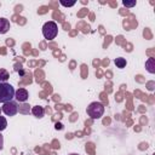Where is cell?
Segmentation results:
<instances>
[{
    "label": "cell",
    "mask_w": 155,
    "mask_h": 155,
    "mask_svg": "<svg viewBox=\"0 0 155 155\" xmlns=\"http://www.w3.org/2000/svg\"><path fill=\"white\" fill-rule=\"evenodd\" d=\"M56 128H57V130H61V128H62V125H61V124H57V125H56Z\"/></svg>",
    "instance_id": "9a60e30c"
},
{
    "label": "cell",
    "mask_w": 155,
    "mask_h": 155,
    "mask_svg": "<svg viewBox=\"0 0 155 155\" xmlns=\"http://www.w3.org/2000/svg\"><path fill=\"white\" fill-rule=\"evenodd\" d=\"M114 63H115L116 68H120V69L125 68V67H126V64H127L126 59H125V58H122V57H117V58H115Z\"/></svg>",
    "instance_id": "9c48e42d"
},
{
    "label": "cell",
    "mask_w": 155,
    "mask_h": 155,
    "mask_svg": "<svg viewBox=\"0 0 155 155\" xmlns=\"http://www.w3.org/2000/svg\"><path fill=\"white\" fill-rule=\"evenodd\" d=\"M6 126H7V120H6V117H5V116H0V132L4 131V130L6 128Z\"/></svg>",
    "instance_id": "8fae6325"
},
{
    "label": "cell",
    "mask_w": 155,
    "mask_h": 155,
    "mask_svg": "<svg viewBox=\"0 0 155 155\" xmlns=\"http://www.w3.org/2000/svg\"><path fill=\"white\" fill-rule=\"evenodd\" d=\"M145 69L150 73V74H154L155 73V58L150 57L145 61Z\"/></svg>",
    "instance_id": "52a82bcc"
},
{
    "label": "cell",
    "mask_w": 155,
    "mask_h": 155,
    "mask_svg": "<svg viewBox=\"0 0 155 155\" xmlns=\"http://www.w3.org/2000/svg\"><path fill=\"white\" fill-rule=\"evenodd\" d=\"M15 88L7 82H0V103H6L15 98Z\"/></svg>",
    "instance_id": "6da1fadb"
},
{
    "label": "cell",
    "mask_w": 155,
    "mask_h": 155,
    "mask_svg": "<svg viewBox=\"0 0 155 155\" xmlns=\"http://www.w3.org/2000/svg\"><path fill=\"white\" fill-rule=\"evenodd\" d=\"M8 78H10V75H8L7 70H5V69H0V82H6Z\"/></svg>",
    "instance_id": "30bf717a"
},
{
    "label": "cell",
    "mask_w": 155,
    "mask_h": 155,
    "mask_svg": "<svg viewBox=\"0 0 155 155\" xmlns=\"http://www.w3.org/2000/svg\"><path fill=\"white\" fill-rule=\"evenodd\" d=\"M57 34H58V25H57L56 22L48 21V22H46L44 24V27H42V35H44L45 39L53 40V39H56Z\"/></svg>",
    "instance_id": "3957f363"
},
{
    "label": "cell",
    "mask_w": 155,
    "mask_h": 155,
    "mask_svg": "<svg viewBox=\"0 0 155 155\" xmlns=\"http://www.w3.org/2000/svg\"><path fill=\"white\" fill-rule=\"evenodd\" d=\"M59 4H61V5H63V6H65V7H70V6L75 5V1H71V2H64V1H59Z\"/></svg>",
    "instance_id": "4fadbf2b"
},
{
    "label": "cell",
    "mask_w": 155,
    "mask_h": 155,
    "mask_svg": "<svg viewBox=\"0 0 155 155\" xmlns=\"http://www.w3.org/2000/svg\"><path fill=\"white\" fill-rule=\"evenodd\" d=\"M88 116L93 120H97V119H101L104 114V105L101 103V102H92L90 103V105L87 107L86 109Z\"/></svg>",
    "instance_id": "7a4b0ae2"
},
{
    "label": "cell",
    "mask_w": 155,
    "mask_h": 155,
    "mask_svg": "<svg viewBox=\"0 0 155 155\" xmlns=\"http://www.w3.org/2000/svg\"><path fill=\"white\" fill-rule=\"evenodd\" d=\"M31 113H33V115H34L35 117L41 119V117H44V115H45V109H44L42 107H40V105H35V107L31 108Z\"/></svg>",
    "instance_id": "ba28073f"
},
{
    "label": "cell",
    "mask_w": 155,
    "mask_h": 155,
    "mask_svg": "<svg viewBox=\"0 0 155 155\" xmlns=\"http://www.w3.org/2000/svg\"><path fill=\"white\" fill-rule=\"evenodd\" d=\"M2 148H4V137L0 133V150H2Z\"/></svg>",
    "instance_id": "5bb4252c"
},
{
    "label": "cell",
    "mask_w": 155,
    "mask_h": 155,
    "mask_svg": "<svg viewBox=\"0 0 155 155\" xmlns=\"http://www.w3.org/2000/svg\"><path fill=\"white\" fill-rule=\"evenodd\" d=\"M1 110H2V113H4L6 116H15V115L18 113V104H17V102H15V101L6 102V103L2 104Z\"/></svg>",
    "instance_id": "277c9868"
},
{
    "label": "cell",
    "mask_w": 155,
    "mask_h": 155,
    "mask_svg": "<svg viewBox=\"0 0 155 155\" xmlns=\"http://www.w3.org/2000/svg\"><path fill=\"white\" fill-rule=\"evenodd\" d=\"M15 98L17 102L19 103H25L27 99L29 98V93L25 88H18L16 92H15Z\"/></svg>",
    "instance_id": "5b68a950"
},
{
    "label": "cell",
    "mask_w": 155,
    "mask_h": 155,
    "mask_svg": "<svg viewBox=\"0 0 155 155\" xmlns=\"http://www.w3.org/2000/svg\"><path fill=\"white\" fill-rule=\"evenodd\" d=\"M69 155H80V154H76V153H73V154H69Z\"/></svg>",
    "instance_id": "2e32d148"
},
{
    "label": "cell",
    "mask_w": 155,
    "mask_h": 155,
    "mask_svg": "<svg viewBox=\"0 0 155 155\" xmlns=\"http://www.w3.org/2000/svg\"><path fill=\"white\" fill-rule=\"evenodd\" d=\"M122 5L125 7H133V6H136V1H126V0H124Z\"/></svg>",
    "instance_id": "7c38bea8"
},
{
    "label": "cell",
    "mask_w": 155,
    "mask_h": 155,
    "mask_svg": "<svg viewBox=\"0 0 155 155\" xmlns=\"http://www.w3.org/2000/svg\"><path fill=\"white\" fill-rule=\"evenodd\" d=\"M10 30V21L1 17L0 18V34H6Z\"/></svg>",
    "instance_id": "8992f818"
}]
</instances>
